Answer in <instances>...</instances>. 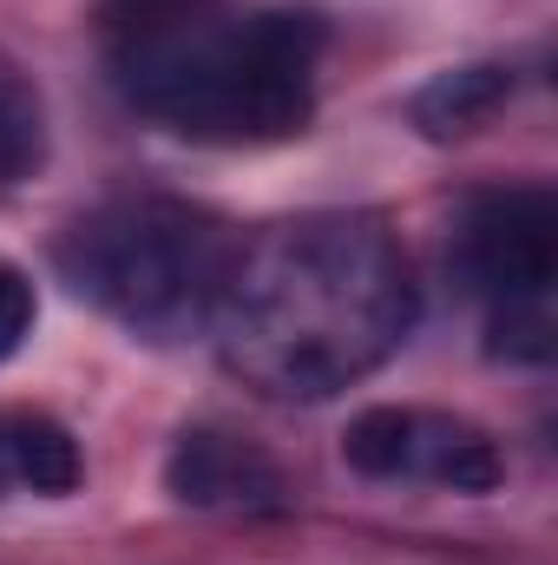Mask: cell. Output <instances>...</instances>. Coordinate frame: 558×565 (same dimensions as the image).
<instances>
[{"mask_svg": "<svg viewBox=\"0 0 558 565\" xmlns=\"http://www.w3.org/2000/svg\"><path fill=\"white\" fill-rule=\"evenodd\" d=\"M408 250L368 211H309L237 250L217 302L224 369L270 402H329L375 375L415 329Z\"/></svg>", "mask_w": 558, "mask_h": 565, "instance_id": "6da1fadb", "label": "cell"}, {"mask_svg": "<svg viewBox=\"0 0 558 565\" xmlns=\"http://www.w3.org/2000/svg\"><path fill=\"white\" fill-rule=\"evenodd\" d=\"M322 20L237 0L119 7L106 66L119 99L197 145H277L315 113Z\"/></svg>", "mask_w": 558, "mask_h": 565, "instance_id": "7a4b0ae2", "label": "cell"}, {"mask_svg": "<svg viewBox=\"0 0 558 565\" xmlns=\"http://www.w3.org/2000/svg\"><path fill=\"white\" fill-rule=\"evenodd\" d=\"M244 237L184 198H112L66 224L60 277L144 342L211 335Z\"/></svg>", "mask_w": 558, "mask_h": 565, "instance_id": "3957f363", "label": "cell"}, {"mask_svg": "<svg viewBox=\"0 0 558 565\" xmlns=\"http://www.w3.org/2000/svg\"><path fill=\"white\" fill-rule=\"evenodd\" d=\"M342 460L362 480H415L447 493H493L506 480L500 440L447 408H368L342 434Z\"/></svg>", "mask_w": 558, "mask_h": 565, "instance_id": "277c9868", "label": "cell"}, {"mask_svg": "<svg viewBox=\"0 0 558 565\" xmlns=\"http://www.w3.org/2000/svg\"><path fill=\"white\" fill-rule=\"evenodd\" d=\"M453 264L493 309L546 302L558 277V198L546 184H506L473 198L453 231Z\"/></svg>", "mask_w": 558, "mask_h": 565, "instance_id": "5b68a950", "label": "cell"}, {"mask_svg": "<svg viewBox=\"0 0 558 565\" xmlns=\"http://www.w3.org/2000/svg\"><path fill=\"white\" fill-rule=\"evenodd\" d=\"M164 487L184 507L204 513H282L289 507V473L230 427H184L164 454Z\"/></svg>", "mask_w": 558, "mask_h": 565, "instance_id": "8992f818", "label": "cell"}, {"mask_svg": "<svg viewBox=\"0 0 558 565\" xmlns=\"http://www.w3.org/2000/svg\"><path fill=\"white\" fill-rule=\"evenodd\" d=\"M86 480V454L66 427L40 408H0V500L13 493H40V500H66Z\"/></svg>", "mask_w": 558, "mask_h": 565, "instance_id": "52a82bcc", "label": "cell"}, {"mask_svg": "<svg viewBox=\"0 0 558 565\" xmlns=\"http://www.w3.org/2000/svg\"><path fill=\"white\" fill-rule=\"evenodd\" d=\"M506 99H513V66H500V60L453 66V73L427 79L415 93V126H420V139H433V145L473 139L480 126L500 119Z\"/></svg>", "mask_w": 558, "mask_h": 565, "instance_id": "ba28073f", "label": "cell"}, {"mask_svg": "<svg viewBox=\"0 0 558 565\" xmlns=\"http://www.w3.org/2000/svg\"><path fill=\"white\" fill-rule=\"evenodd\" d=\"M46 164V106L20 66L0 60V184H26Z\"/></svg>", "mask_w": 558, "mask_h": 565, "instance_id": "9c48e42d", "label": "cell"}, {"mask_svg": "<svg viewBox=\"0 0 558 565\" xmlns=\"http://www.w3.org/2000/svg\"><path fill=\"white\" fill-rule=\"evenodd\" d=\"M33 316H40V296H33V277L0 264V362L33 335Z\"/></svg>", "mask_w": 558, "mask_h": 565, "instance_id": "30bf717a", "label": "cell"}, {"mask_svg": "<svg viewBox=\"0 0 558 565\" xmlns=\"http://www.w3.org/2000/svg\"><path fill=\"white\" fill-rule=\"evenodd\" d=\"M119 7H144V0H119Z\"/></svg>", "mask_w": 558, "mask_h": 565, "instance_id": "8fae6325", "label": "cell"}]
</instances>
